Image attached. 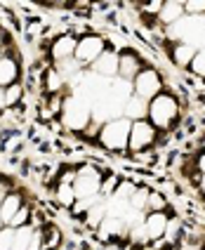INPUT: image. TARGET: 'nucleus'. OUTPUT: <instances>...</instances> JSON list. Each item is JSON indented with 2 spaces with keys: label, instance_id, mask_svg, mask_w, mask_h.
Wrapping results in <instances>:
<instances>
[{
  "label": "nucleus",
  "instance_id": "1",
  "mask_svg": "<svg viewBox=\"0 0 205 250\" xmlns=\"http://www.w3.org/2000/svg\"><path fill=\"white\" fill-rule=\"evenodd\" d=\"M179 118V102L167 92H161L156 99L149 102V121L156 130H170Z\"/></svg>",
  "mask_w": 205,
  "mask_h": 250
},
{
  "label": "nucleus",
  "instance_id": "2",
  "mask_svg": "<svg viewBox=\"0 0 205 250\" xmlns=\"http://www.w3.org/2000/svg\"><path fill=\"white\" fill-rule=\"evenodd\" d=\"M130 130H132V121L127 118H116V121H109V123L102 125L99 130V144L109 151H125L127 144H130Z\"/></svg>",
  "mask_w": 205,
  "mask_h": 250
},
{
  "label": "nucleus",
  "instance_id": "3",
  "mask_svg": "<svg viewBox=\"0 0 205 250\" xmlns=\"http://www.w3.org/2000/svg\"><path fill=\"white\" fill-rule=\"evenodd\" d=\"M62 121L68 130H85L92 123V106L87 104V99L82 95H73L64 102Z\"/></svg>",
  "mask_w": 205,
  "mask_h": 250
},
{
  "label": "nucleus",
  "instance_id": "4",
  "mask_svg": "<svg viewBox=\"0 0 205 250\" xmlns=\"http://www.w3.org/2000/svg\"><path fill=\"white\" fill-rule=\"evenodd\" d=\"M106 50H109V47H106V41H104L102 36H82V38H78L76 59L81 62L82 66H92Z\"/></svg>",
  "mask_w": 205,
  "mask_h": 250
},
{
  "label": "nucleus",
  "instance_id": "5",
  "mask_svg": "<svg viewBox=\"0 0 205 250\" xmlns=\"http://www.w3.org/2000/svg\"><path fill=\"white\" fill-rule=\"evenodd\" d=\"M73 191H76V198H78V201L97 198V196L102 194V175H99L97 170H90V167L81 170L76 182H73Z\"/></svg>",
  "mask_w": 205,
  "mask_h": 250
},
{
  "label": "nucleus",
  "instance_id": "6",
  "mask_svg": "<svg viewBox=\"0 0 205 250\" xmlns=\"http://www.w3.org/2000/svg\"><path fill=\"white\" fill-rule=\"evenodd\" d=\"M132 85H135L137 97L146 99V102L156 99L161 92H163V81H161V76H158L156 69H144L135 81H132Z\"/></svg>",
  "mask_w": 205,
  "mask_h": 250
},
{
  "label": "nucleus",
  "instance_id": "7",
  "mask_svg": "<svg viewBox=\"0 0 205 250\" xmlns=\"http://www.w3.org/2000/svg\"><path fill=\"white\" fill-rule=\"evenodd\" d=\"M156 137H158V130L149 121H137V123H132V130H130V144H127V149L130 151H144V149L153 146Z\"/></svg>",
  "mask_w": 205,
  "mask_h": 250
},
{
  "label": "nucleus",
  "instance_id": "8",
  "mask_svg": "<svg viewBox=\"0 0 205 250\" xmlns=\"http://www.w3.org/2000/svg\"><path fill=\"white\" fill-rule=\"evenodd\" d=\"M76 47H78V38L76 36H71V33L59 36V38H55L52 47H50V57L55 59L57 64L66 62V59H73L76 57Z\"/></svg>",
  "mask_w": 205,
  "mask_h": 250
},
{
  "label": "nucleus",
  "instance_id": "9",
  "mask_svg": "<svg viewBox=\"0 0 205 250\" xmlns=\"http://www.w3.org/2000/svg\"><path fill=\"white\" fill-rule=\"evenodd\" d=\"M118 69H121V55L113 52V50H106V52L92 64L95 76H99V78H109V81L113 76H118Z\"/></svg>",
  "mask_w": 205,
  "mask_h": 250
},
{
  "label": "nucleus",
  "instance_id": "10",
  "mask_svg": "<svg viewBox=\"0 0 205 250\" xmlns=\"http://www.w3.org/2000/svg\"><path fill=\"white\" fill-rule=\"evenodd\" d=\"M167 224H170V217H167L165 212H146V217H144V229H146L149 241H161V238H165Z\"/></svg>",
  "mask_w": 205,
  "mask_h": 250
},
{
  "label": "nucleus",
  "instance_id": "11",
  "mask_svg": "<svg viewBox=\"0 0 205 250\" xmlns=\"http://www.w3.org/2000/svg\"><path fill=\"white\" fill-rule=\"evenodd\" d=\"M97 231H99V236L104 238V241H109V238L130 236V227H127V222L121 220V217H106Z\"/></svg>",
  "mask_w": 205,
  "mask_h": 250
},
{
  "label": "nucleus",
  "instance_id": "12",
  "mask_svg": "<svg viewBox=\"0 0 205 250\" xmlns=\"http://www.w3.org/2000/svg\"><path fill=\"white\" fill-rule=\"evenodd\" d=\"M142 71H144L142 59H139L135 52H130V50H127V52L121 55V69H118V76H121L123 81H130V83H132Z\"/></svg>",
  "mask_w": 205,
  "mask_h": 250
},
{
  "label": "nucleus",
  "instance_id": "13",
  "mask_svg": "<svg viewBox=\"0 0 205 250\" xmlns=\"http://www.w3.org/2000/svg\"><path fill=\"white\" fill-rule=\"evenodd\" d=\"M123 116L127 121H132V123H137V121H146V118H149V102L142 99V97H137V95H132V97L127 99V104L123 106Z\"/></svg>",
  "mask_w": 205,
  "mask_h": 250
},
{
  "label": "nucleus",
  "instance_id": "14",
  "mask_svg": "<svg viewBox=\"0 0 205 250\" xmlns=\"http://www.w3.org/2000/svg\"><path fill=\"white\" fill-rule=\"evenodd\" d=\"M184 2H177V0H167V2H163V10H161V14L156 17L161 24H165V26H175V24H179L182 19H184Z\"/></svg>",
  "mask_w": 205,
  "mask_h": 250
},
{
  "label": "nucleus",
  "instance_id": "15",
  "mask_svg": "<svg viewBox=\"0 0 205 250\" xmlns=\"http://www.w3.org/2000/svg\"><path fill=\"white\" fill-rule=\"evenodd\" d=\"M198 55V47L193 45V42H177L175 47H172V62L177 64V66H182V69H191V62L193 57Z\"/></svg>",
  "mask_w": 205,
  "mask_h": 250
},
{
  "label": "nucleus",
  "instance_id": "16",
  "mask_svg": "<svg viewBox=\"0 0 205 250\" xmlns=\"http://www.w3.org/2000/svg\"><path fill=\"white\" fill-rule=\"evenodd\" d=\"M17 76H19V64L12 57H2L0 59V87H10L17 83Z\"/></svg>",
  "mask_w": 205,
  "mask_h": 250
},
{
  "label": "nucleus",
  "instance_id": "17",
  "mask_svg": "<svg viewBox=\"0 0 205 250\" xmlns=\"http://www.w3.org/2000/svg\"><path fill=\"white\" fill-rule=\"evenodd\" d=\"M24 206V201H21V194H7L5 196V201H2V206H0V220L5 224L12 222V217L21 210Z\"/></svg>",
  "mask_w": 205,
  "mask_h": 250
},
{
  "label": "nucleus",
  "instance_id": "18",
  "mask_svg": "<svg viewBox=\"0 0 205 250\" xmlns=\"http://www.w3.org/2000/svg\"><path fill=\"white\" fill-rule=\"evenodd\" d=\"M106 217H109L106 215V203H95L85 212V222H87V227H92V229H99Z\"/></svg>",
  "mask_w": 205,
  "mask_h": 250
},
{
  "label": "nucleus",
  "instance_id": "19",
  "mask_svg": "<svg viewBox=\"0 0 205 250\" xmlns=\"http://www.w3.org/2000/svg\"><path fill=\"white\" fill-rule=\"evenodd\" d=\"M45 87H47V92H52V95H59L64 87H66V78H64V73L62 71H47V76H45Z\"/></svg>",
  "mask_w": 205,
  "mask_h": 250
},
{
  "label": "nucleus",
  "instance_id": "20",
  "mask_svg": "<svg viewBox=\"0 0 205 250\" xmlns=\"http://www.w3.org/2000/svg\"><path fill=\"white\" fill-rule=\"evenodd\" d=\"M31 236H33V227H19L14 229V248L12 250H28L31 246Z\"/></svg>",
  "mask_w": 205,
  "mask_h": 250
},
{
  "label": "nucleus",
  "instance_id": "21",
  "mask_svg": "<svg viewBox=\"0 0 205 250\" xmlns=\"http://www.w3.org/2000/svg\"><path fill=\"white\" fill-rule=\"evenodd\" d=\"M149 189H137L132 198H130V210L135 212H146V201H149Z\"/></svg>",
  "mask_w": 205,
  "mask_h": 250
},
{
  "label": "nucleus",
  "instance_id": "22",
  "mask_svg": "<svg viewBox=\"0 0 205 250\" xmlns=\"http://www.w3.org/2000/svg\"><path fill=\"white\" fill-rule=\"evenodd\" d=\"M57 201L62 206H73L78 198H76V191H73V184H59L57 187Z\"/></svg>",
  "mask_w": 205,
  "mask_h": 250
},
{
  "label": "nucleus",
  "instance_id": "23",
  "mask_svg": "<svg viewBox=\"0 0 205 250\" xmlns=\"http://www.w3.org/2000/svg\"><path fill=\"white\" fill-rule=\"evenodd\" d=\"M165 208H167L165 196L158 194V191H151L149 201H146V212H165Z\"/></svg>",
  "mask_w": 205,
  "mask_h": 250
},
{
  "label": "nucleus",
  "instance_id": "24",
  "mask_svg": "<svg viewBox=\"0 0 205 250\" xmlns=\"http://www.w3.org/2000/svg\"><path fill=\"white\" fill-rule=\"evenodd\" d=\"M21 97H24L21 83H14V85H10V87H5V104H7V106H14L17 102H21Z\"/></svg>",
  "mask_w": 205,
  "mask_h": 250
},
{
  "label": "nucleus",
  "instance_id": "25",
  "mask_svg": "<svg viewBox=\"0 0 205 250\" xmlns=\"http://www.w3.org/2000/svg\"><path fill=\"white\" fill-rule=\"evenodd\" d=\"M135 191H137V187L132 184V182H118V187H116L113 196H116V198H121V201H130Z\"/></svg>",
  "mask_w": 205,
  "mask_h": 250
},
{
  "label": "nucleus",
  "instance_id": "26",
  "mask_svg": "<svg viewBox=\"0 0 205 250\" xmlns=\"http://www.w3.org/2000/svg\"><path fill=\"white\" fill-rule=\"evenodd\" d=\"M28 220H31V208L28 206H21V210L17 212L12 217V222L7 224V227H12V229H19V227H26Z\"/></svg>",
  "mask_w": 205,
  "mask_h": 250
},
{
  "label": "nucleus",
  "instance_id": "27",
  "mask_svg": "<svg viewBox=\"0 0 205 250\" xmlns=\"http://www.w3.org/2000/svg\"><path fill=\"white\" fill-rule=\"evenodd\" d=\"M184 12L186 17H198V14H205V0H189V2H184Z\"/></svg>",
  "mask_w": 205,
  "mask_h": 250
},
{
  "label": "nucleus",
  "instance_id": "28",
  "mask_svg": "<svg viewBox=\"0 0 205 250\" xmlns=\"http://www.w3.org/2000/svg\"><path fill=\"white\" fill-rule=\"evenodd\" d=\"M59 241H62V234H59V229H55V227L45 229V250L57 248V246H59Z\"/></svg>",
  "mask_w": 205,
  "mask_h": 250
},
{
  "label": "nucleus",
  "instance_id": "29",
  "mask_svg": "<svg viewBox=\"0 0 205 250\" xmlns=\"http://www.w3.org/2000/svg\"><path fill=\"white\" fill-rule=\"evenodd\" d=\"M12 248H14V229L5 227L0 231V250H12Z\"/></svg>",
  "mask_w": 205,
  "mask_h": 250
},
{
  "label": "nucleus",
  "instance_id": "30",
  "mask_svg": "<svg viewBox=\"0 0 205 250\" xmlns=\"http://www.w3.org/2000/svg\"><path fill=\"white\" fill-rule=\"evenodd\" d=\"M191 71L196 73V76H203L205 78V47H201V50H198V55L193 57Z\"/></svg>",
  "mask_w": 205,
  "mask_h": 250
},
{
  "label": "nucleus",
  "instance_id": "31",
  "mask_svg": "<svg viewBox=\"0 0 205 250\" xmlns=\"http://www.w3.org/2000/svg\"><path fill=\"white\" fill-rule=\"evenodd\" d=\"M130 241L132 243H149V236H146V229H144V224H137L130 229Z\"/></svg>",
  "mask_w": 205,
  "mask_h": 250
},
{
  "label": "nucleus",
  "instance_id": "32",
  "mask_svg": "<svg viewBox=\"0 0 205 250\" xmlns=\"http://www.w3.org/2000/svg\"><path fill=\"white\" fill-rule=\"evenodd\" d=\"M116 187H118V180L111 175V177H106V180H102V196H106V198H111L113 196V191H116Z\"/></svg>",
  "mask_w": 205,
  "mask_h": 250
},
{
  "label": "nucleus",
  "instance_id": "33",
  "mask_svg": "<svg viewBox=\"0 0 205 250\" xmlns=\"http://www.w3.org/2000/svg\"><path fill=\"white\" fill-rule=\"evenodd\" d=\"M182 231V227H179L177 220H170V224H167V231H165V238L170 241V243H175L177 241V234Z\"/></svg>",
  "mask_w": 205,
  "mask_h": 250
},
{
  "label": "nucleus",
  "instance_id": "34",
  "mask_svg": "<svg viewBox=\"0 0 205 250\" xmlns=\"http://www.w3.org/2000/svg\"><path fill=\"white\" fill-rule=\"evenodd\" d=\"M142 10H144L146 14H156V17H158V14H161V10H163V2H161V0H153V2H146Z\"/></svg>",
  "mask_w": 205,
  "mask_h": 250
},
{
  "label": "nucleus",
  "instance_id": "35",
  "mask_svg": "<svg viewBox=\"0 0 205 250\" xmlns=\"http://www.w3.org/2000/svg\"><path fill=\"white\" fill-rule=\"evenodd\" d=\"M196 167H198V172H201V175H205V151L198 156V163H196Z\"/></svg>",
  "mask_w": 205,
  "mask_h": 250
},
{
  "label": "nucleus",
  "instance_id": "36",
  "mask_svg": "<svg viewBox=\"0 0 205 250\" xmlns=\"http://www.w3.org/2000/svg\"><path fill=\"white\" fill-rule=\"evenodd\" d=\"M2 109H7V104H5V87H0V111Z\"/></svg>",
  "mask_w": 205,
  "mask_h": 250
},
{
  "label": "nucleus",
  "instance_id": "37",
  "mask_svg": "<svg viewBox=\"0 0 205 250\" xmlns=\"http://www.w3.org/2000/svg\"><path fill=\"white\" fill-rule=\"evenodd\" d=\"M198 187H201V191H203V196H205V175L201 177V184H198Z\"/></svg>",
  "mask_w": 205,
  "mask_h": 250
},
{
  "label": "nucleus",
  "instance_id": "38",
  "mask_svg": "<svg viewBox=\"0 0 205 250\" xmlns=\"http://www.w3.org/2000/svg\"><path fill=\"white\" fill-rule=\"evenodd\" d=\"M2 57H5V55H2V52H0V59H2Z\"/></svg>",
  "mask_w": 205,
  "mask_h": 250
},
{
  "label": "nucleus",
  "instance_id": "39",
  "mask_svg": "<svg viewBox=\"0 0 205 250\" xmlns=\"http://www.w3.org/2000/svg\"><path fill=\"white\" fill-rule=\"evenodd\" d=\"M203 149H205V139H203Z\"/></svg>",
  "mask_w": 205,
  "mask_h": 250
}]
</instances>
